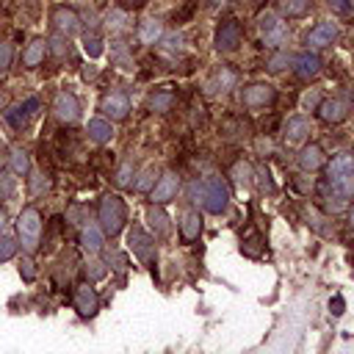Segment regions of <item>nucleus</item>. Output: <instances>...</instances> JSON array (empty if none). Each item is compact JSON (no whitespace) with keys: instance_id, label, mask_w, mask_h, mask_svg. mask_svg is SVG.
<instances>
[{"instance_id":"f257e3e1","label":"nucleus","mask_w":354,"mask_h":354,"mask_svg":"<svg viewBox=\"0 0 354 354\" xmlns=\"http://www.w3.org/2000/svg\"><path fill=\"white\" fill-rule=\"evenodd\" d=\"M326 183L337 196H354V155L332 158V163L326 166Z\"/></svg>"},{"instance_id":"f03ea898","label":"nucleus","mask_w":354,"mask_h":354,"mask_svg":"<svg viewBox=\"0 0 354 354\" xmlns=\"http://www.w3.org/2000/svg\"><path fill=\"white\" fill-rule=\"evenodd\" d=\"M97 216H100V227H102L105 235H119L124 221H127V207H124L119 194H105L100 199Z\"/></svg>"},{"instance_id":"7ed1b4c3","label":"nucleus","mask_w":354,"mask_h":354,"mask_svg":"<svg viewBox=\"0 0 354 354\" xmlns=\"http://www.w3.org/2000/svg\"><path fill=\"white\" fill-rule=\"evenodd\" d=\"M17 232H19V241H22V249L25 252H36L39 249V238H41V213L28 205L22 207L19 218H17Z\"/></svg>"},{"instance_id":"20e7f679","label":"nucleus","mask_w":354,"mask_h":354,"mask_svg":"<svg viewBox=\"0 0 354 354\" xmlns=\"http://www.w3.org/2000/svg\"><path fill=\"white\" fill-rule=\"evenodd\" d=\"M202 205L207 213H224L227 205H230V188L221 177H207L202 183Z\"/></svg>"},{"instance_id":"39448f33","label":"nucleus","mask_w":354,"mask_h":354,"mask_svg":"<svg viewBox=\"0 0 354 354\" xmlns=\"http://www.w3.org/2000/svg\"><path fill=\"white\" fill-rule=\"evenodd\" d=\"M127 246H130V252H133L144 266L155 268L158 246H155V238H152L147 230H141V227H130V232H127Z\"/></svg>"},{"instance_id":"423d86ee","label":"nucleus","mask_w":354,"mask_h":354,"mask_svg":"<svg viewBox=\"0 0 354 354\" xmlns=\"http://www.w3.org/2000/svg\"><path fill=\"white\" fill-rule=\"evenodd\" d=\"M257 28H260V36H263V41H266L268 47H279V44H285V39H288V25H285L277 14H263V17L257 19Z\"/></svg>"},{"instance_id":"0eeeda50","label":"nucleus","mask_w":354,"mask_h":354,"mask_svg":"<svg viewBox=\"0 0 354 354\" xmlns=\"http://www.w3.org/2000/svg\"><path fill=\"white\" fill-rule=\"evenodd\" d=\"M72 307H75V310H77V315H83V318L97 315V310H100V296H97V290H94L88 282L75 285V293H72Z\"/></svg>"},{"instance_id":"6e6552de","label":"nucleus","mask_w":354,"mask_h":354,"mask_svg":"<svg viewBox=\"0 0 354 354\" xmlns=\"http://www.w3.org/2000/svg\"><path fill=\"white\" fill-rule=\"evenodd\" d=\"M238 44H241V25H238V19H224V22L216 28L213 47H216L218 53H232Z\"/></svg>"},{"instance_id":"1a4fd4ad","label":"nucleus","mask_w":354,"mask_h":354,"mask_svg":"<svg viewBox=\"0 0 354 354\" xmlns=\"http://www.w3.org/2000/svg\"><path fill=\"white\" fill-rule=\"evenodd\" d=\"M39 108H41V100H39V97H28V100H22L19 105H14L11 111H6V119H8V124H11L14 130H22V127L30 124V119L39 113Z\"/></svg>"},{"instance_id":"9d476101","label":"nucleus","mask_w":354,"mask_h":354,"mask_svg":"<svg viewBox=\"0 0 354 354\" xmlns=\"http://www.w3.org/2000/svg\"><path fill=\"white\" fill-rule=\"evenodd\" d=\"M53 111H55V119L64 124H75L80 119V105L72 91H58L53 100Z\"/></svg>"},{"instance_id":"9b49d317","label":"nucleus","mask_w":354,"mask_h":354,"mask_svg":"<svg viewBox=\"0 0 354 354\" xmlns=\"http://www.w3.org/2000/svg\"><path fill=\"white\" fill-rule=\"evenodd\" d=\"M177 191H180V180H177V174H174V171H163V174L155 180L149 196H152L155 205H166V202H171V199L177 196Z\"/></svg>"},{"instance_id":"f8f14e48","label":"nucleus","mask_w":354,"mask_h":354,"mask_svg":"<svg viewBox=\"0 0 354 354\" xmlns=\"http://www.w3.org/2000/svg\"><path fill=\"white\" fill-rule=\"evenodd\" d=\"M277 100V91H274V86H268V83H249L246 88H243V105L246 108H266V105H271Z\"/></svg>"},{"instance_id":"ddd939ff","label":"nucleus","mask_w":354,"mask_h":354,"mask_svg":"<svg viewBox=\"0 0 354 354\" xmlns=\"http://www.w3.org/2000/svg\"><path fill=\"white\" fill-rule=\"evenodd\" d=\"M53 25L61 36H75L80 30V17L75 8H66V6H55L53 8Z\"/></svg>"},{"instance_id":"4468645a","label":"nucleus","mask_w":354,"mask_h":354,"mask_svg":"<svg viewBox=\"0 0 354 354\" xmlns=\"http://www.w3.org/2000/svg\"><path fill=\"white\" fill-rule=\"evenodd\" d=\"M102 113L111 119V122H122L124 116H127V111H130V100L122 94V91H111V94H105L102 97Z\"/></svg>"},{"instance_id":"2eb2a0df","label":"nucleus","mask_w":354,"mask_h":354,"mask_svg":"<svg viewBox=\"0 0 354 354\" xmlns=\"http://www.w3.org/2000/svg\"><path fill=\"white\" fill-rule=\"evenodd\" d=\"M293 72H296V77H301V80H310V77H315L318 72H321V58L315 55V53H310V50H304V53H299V55H293Z\"/></svg>"},{"instance_id":"dca6fc26","label":"nucleus","mask_w":354,"mask_h":354,"mask_svg":"<svg viewBox=\"0 0 354 354\" xmlns=\"http://www.w3.org/2000/svg\"><path fill=\"white\" fill-rule=\"evenodd\" d=\"M337 39V25L335 22H318L310 33H307V44L310 47H329Z\"/></svg>"},{"instance_id":"f3484780","label":"nucleus","mask_w":354,"mask_h":354,"mask_svg":"<svg viewBox=\"0 0 354 354\" xmlns=\"http://www.w3.org/2000/svg\"><path fill=\"white\" fill-rule=\"evenodd\" d=\"M318 116H321L324 122H329V124H340V122L348 116V108H346L343 100H324V102L318 105Z\"/></svg>"},{"instance_id":"a211bd4d","label":"nucleus","mask_w":354,"mask_h":354,"mask_svg":"<svg viewBox=\"0 0 354 354\" xmlns=\"http://www.w3.org/2000/svg\"><path fill=\"white\" fill-rule=\"evenodd\" d=\"M324 163H326V155H324L321 144H307V147L299 152V166H301L304 171H315V169H321Z\"/></svg>"},{"instance_id":"6ab92c4d","label":"nucleus","mask_w":354,"mask_h":354,"mask_svg":"<svg viewBox=\"0 0 354 354\" xmlns=\"http://www.w3.org/2000/svg\"><path fill=\"white\" fill-rule=\"evenodd\" d=\"M147 221H149V230H152L158 238H166L169 230H171V227H169V216H166V210H163L160 205H155V202L147 207Z\"/></svg>"},{"instance_id":"aec40b11","label":"nucleus","mask_w":354,"mask_h":354,"mask_svg":"<svg viewBox=\"0 0 354 354\" xmlns=\"http://www.w3.org/2000/svg\"><path fill=\"white\" fill-rule=\"evenodd\" d=\"M199 235H202V216H199L196 210H191V213H185L183 221H180V238H183L185 243H191V241H196Z\"/></svg>"},{"instance_id":"412c9836","label":"nucleus","mask_w":354,"mask_h":354,"mask_svg":"<svg viewBox=\"0 0 354 354\" xmlns=\"http://www.w3.org/2000/svg\"><path fill=\"white\" fill-rule=\"evenodd\" d=\"M102 238H105V232H102L100 224H86V227L80 230V243H83V249L91 252V254H97V252L102 249Z\"/></svg>"},{"instance_id":"4be33fe9","label":"nucleus","mask_w":354,"mask_h":354,"mask_svg":"<svg viewBox=\"0 0 354 354\" xmlns=\"http://www.w3.org/2000/svg\"><path fill=\"white\" fill-rule=\"evenodd\" d=\"M44 53H47V41L39 36V39H33V41L25 47V53H22V64H25L28 69H33V66H39V64L44 61Z\"/></svg>"},{"instance_id":"5701e85b","label":"nucleus","mask_w":354,"mask_h":354,"mask_svg":"<svg viewBox=\"0 0 354 354\" xmlns=\"http://www.w3.org/2000/svg\"><path fill=\"white\" fill-rule=\"evenodd\" d=\"M307 133H310V122H307L304 116H293V119H288V124H285V138H288L290 144L304 141Z\"/></svg>"},{"instance_id":"b1692460","label":"nucleus","mask_w":354,"mask_h":354,"mask_svg":"<svg viewBox=\"0 0 354 354\" xmlns=\"http://www.w3.org/2000/svg\"><path fill=\"white\" fill-rule=\"evenodd\" d=\"M277 8L282 17H304L313 8V0H277Z\"/></svg>"},{"instance_id":"393cba45","label":"nucleus","mask_w":354,"mask_h":354,"mask_svg":"<svg viewBox=\"0 0 354 354\" xmlns=\"http://www.w3.org/2000/svg\"><path fill=\"white\" fill-rule=\"evenodd\" d=\"M105 28L113 30V33H124L130 28V14L124 8H111L105 14Z\"/></svg>"},{"instance_id":"a878e982","label":"nucleus","mask_w":354,"mask_h":354,"mask_svg":"<svg viewBox=\"0 0 354 354\" xmlns=\"http://www.w3.org/2000/svg\"><path fill=\"white\" fill-rule=\"evenodd\" d=\"M160 36H163V25H160L158 19H144V22L138 25V39H141L144 44H158Z\"/></svg>"},{"instance_id":"bb28decb","label":"nucleus","mask_w":354,"mask_h":354,"mask_svg":"<svg viewBox=\"0 0 354 354\" xmlns=\"http://www.w3.org/2000/svg\"><path fill=\"white\" fill-rule=\"evenodd\" d=\"M86 133H88V138H91V141H97V144H105V141H111V136H113V127H111V122H108V119H91Z\"/></svg>"},{"instance_id":"cd10ccee","label":"nucleus","mask_w":354,"mask_h":354,"mask_svg":"<svg viewBox=\"0 0 354 354\" xmlns=\"http://www.w3.org/2000/svg\"><path fill=\"white\" fill-rule=\"evenodd\" d=\"M235 80H238V75H235L230 66H221V69H216V75H213V80H210V88H213V91H230V88L235 86Z\"/></svg>"},{"instance_id":"c85d7f7f","label":"nucleus","mask_w":354,"mask_h":354,"mask_svg":"<svg viewBox=\"0 0 354 354\" xmlns=\"http://www.w3.org/2000/svg\"><path fill=\"white\" fill-rule=\"evenodd\" d=\"M8 166H11V171H14L17 177H25V174L30 171V158H28V152L19 149V147H14V149H11V158H8Z\"/></svg>"},{"instance_id":"c756f323","label":"nucleus","mask_w":354,"mask_h":354,"mask_svg":"<svg viewBox=\"0 0 354 354\" xmlns=\"http://www.w3.org/2000/svg\"><path fill=\"white\" fill-rule=\"evenodd\" d=\"M111 61L119 66V69H133V55L127 50L124 41H113L111 44Z\"/></svg>"},{"instance_id":"7c9ffc66","label":"nucleus","mask_w":354,"mask_h":354,"mask_svg":"<svg viewBox=\"0 0 354 354\" xmlns=\"http://www.w3.org/2000/svg\"><path fill=\"white\" fill-rule=\"evenodd\" d=\"M147 105H149V111H155V113H166V111H171V105H174V94H171V91H155V94L147 100Z\"/></svg>"},{"instance_id":"2f4dec72","label":"nucleus","mask_w":354,"mask_h":354,"mask_svg":"<svg viewBox=\"0 0 354 354\" xmlns=\"http://www.w3.org/2000/svg\"><path fill=\"white\" fill-rule=\"evenodd\" d=\"M83 47H86L88 58H100V55H102V39L97 36L94 25H91V28L86 30V36H83Z\"/></svg>"},{"instance_id":"473e14b6","label":"nucleus","mask_w":354,"mask_h":354,"mask_svg":"<svg viewBox=\"0 0 354 354\" xmlns=\"http://www.w3.org/2000/svg\"><path fill=\"white\" fill-rule=\"evenodd\" d=\"M158 44H160V50H163V53L174 55V53H180V50H183V36H180V33H163Z\"/></svg>"},{"instance_id":"72a5a7b5","label":"nucleus","mask_w":354,"mask_h":354,"mask_svg":"<svg viewBox=\"0 0 354 354\" xmlns=\"http://www.w3.org/2000/svg\"><path fill=\"white\" fill-rule=\"evenodd\" d=\"M260 243H263V238H260L257 232H252L249 238L241 241V252L249 254V257H260V254H263V246H260Z\"/></svg>"},{"instance_id":"f704fd0d","label":"nucleus","mask_w":354,"mask_h":354,"mask_svg":"<svg viewBox=\"0 0 354 354\" xmlns=\"http://www.w3.org/2000/svg\"><path fill=\"white\" fill-rule=\"evenodd\" d=\"M232 174H235V183H238L241 188H249V185H252V177H254V171H252V166H249V163H235Z\"/></svg>"},{"instance_id":"c9c22d12","label":"nucleus","mask_w":354,"mask_h":354,"mask_svg":"<svg viewBox=\"0 0 354 354\" xmlns=\"http://www.w3.org/2000/svg\"><path fill=\"white\" fill-rule=\"evenodd\" d=\"M47 50H53L55 58L69 55V36H53V39L47 41Z\"/></svg>"},{"instance_id":"e433bc0d","label":"nucleus","mask_w":354,"mask_h":354,"mask_svg":"<svg viewBox=\"0 0 354 354\" xmlns=\"http://www.w3.org/2000/svg\"><path fill=\"white\" fill-rule=\"evenodd\" d=\"M105 263H100V260H88L86 266H83V274H86V279L88 282H97V279H102L105 277Z\"/></svg>"},{"instance_id":"4c0bfd02","label":"nucleus","mask_w":354,"mask_h":354,"mask_svg":"<svg viewBox=\"0 0 354 354\" xmlns=\"http://www.w3.org/2000/svg\"><path fill=\"white\" fill-rule=\"evenodd\" d=\"M14 171H0V199H11L17 191V183L11 177Z\"/></svg>"},{"instance_id":"58836bf2","label":"nucleus","mask_w":354,"mask_h":354,"mask_svg":"<svg viewBox=\"0 0 354 354\" xmlns=\"http://www.w3.org/2000/svg\"><path fill=\"white\" fill-rule=\"evenodd\" d=\"M155 169L152 166H147L141 174H138V180H136V191H152V185H155Z\"/></svg>"},{"instance_id":"ea45409f","label":"nucleus","mask_w":354,"mask_h":354,"mask_svg":"<svg viewBox=\"0 0 354 354\" xmlns=\"http://www.w3.org/2000/svg\"><path fill=\"white\" fill-rule=\"evenodd\" d=\"M17 254V241L11 235H0V263L11 260Z\"/></svg>"},{"instance_id":"a19ab883","label":"nucleus","mask_w":354,"mask_h":354,"mask_svg":"<svg viewBox=\"0 0 354 354\" xmlns=\"http://www.w3.org/2000/svg\"><path fill=\"white\" fill-rule=\"evenodd\" d=\"M293 64V55H288V53H277L271 61H268V69L271 72H282L285 66H290Z\"/></svg>"},{"instance_id":"79ce46f5","label":"nucleus","mask_w":354,"mask_h":354,"mask_svg":"<svg viewBox=\"0 0 354 354\" xmlns=\"http://www.w3.org/2000/svg\"><path fill=\"white\" fill-rule=\"evenodd\" d=\"M130 177H133V163H122L116 171V185H130L133 183Z\"/></svg>"},{"instance_id":"37998d69","label":"nucleus","mask_w":354,"mask_h":354,"mask_svg":"<svg viewBox=\"0 0 354 354\" xmlns=\"http://www.w3.org/2000/svg\"><path fill=\"white\" fill-rule=\"evenodd\" d=\"M11 58H14V47L8 41H0V69H8Z\"/></svg>"},{"instance_id":"c03bdc74","label":"nucleus","mask_w":354,"mask_h":354,"mask_svg":"<svg viewBox=\"0 0 354 354\" xmlns=\"http://www.w3.org/2000/svg\"><path fill=\"white\" fill-rule=\"evenodd\" d=\"M329 8L337 11V14H351L354 11V3L351 0H329Z\"/></svg>"},{"instance_id":"a18cd8bd","label":"nucleus","mask_w":354,"mask_h":354,"mask_svg":"<svg viewBox=\"0 0 354 354\" xmlns=\"http://www.w3.org/2000/svg\"><path fill=\"white\" fill-rule=\"evenodd\" d=\"M47 188H50L47 174H36V180L30 183V191H33V194H39V191H47Z\"/></svg>"},{"instance_id":"49530a36","label":"nucleus","mask_w":354,"mask_h":354,"mask_svg":"<svg viewBox=\"0 0 354 354\" xmlns=\"http://www.w3.org/2000/svg\"><path fill=\"white\" fill-rule=\"evenodd\" d=\"M108 263H113L116 271H124V268H127V257H124L122 252H113V254L108 257Z\"/></svg>"},{"instance_id":"de8ad7c7","label":"nucleus","mask_w":354,"mask_h":354,"mask_svg":"<svg viewBox=\"0 0 354 354\" xmlns=\"http://www.w3.org/2000/svg\"><path fill=\"white\" fill-rule=\"evenodd\" d=\"M19 274H22V277L30 282V279L36 277V271H33V263H30V260H22V266H19Z\"/></svg>"},{"instance_id":"09e8293b","label":"nucleus","mask_w":354,"mask_h":354,"mask_svg":"<svg viewBox=\"0 0 354 354\" xmlns=\"http://www.w3.org/2000/svg\"><path fill=\"white\" fill-rule=\"evenodd\" d=\"M329 307H332V313H335V315H340V313H343V299H340V296H335V301H332Z\"/></svg>"},{"instance_id":"8fccbe9b","label":"nucleus","mask_w":354,"mask_h":354,"mask_svg":"<svg viewBox=\"0 0 354 354\" xmlns=\"http://www.w3.org/2000/svg\"><path fill=\"white\" fill-rule=\"evenodd\" d=\"M3 224H6V218H3V213H0V235H3Z\"/></svg>"},{"instance_id":"3c124183","label":"nucleus","mask_w":354,"mask_h":354,"mask_svg":"<svg viewBox=\"0 0 354 354\" xmlns=\"http://www.w3.org/2000/svg\"><path fill=\"white\" fill-rule=\"evenodd\" d=\"M348 221H351V227H354V207H351V213H348Z\"/></svg>"},{"instance_id":"603ef678","label":"nucleus","mask_w":354,"mask_h":354,"mask_svg":"<svg viewBox=\"0 0 354 354\" xmlns=\"http://www.w3.org/2000/svg\"><path fill=\"white\" fill-rule=\"evenodd\" d=\"M124 3H133V6H136V3H141V0H124Z\"/></svg>"},{"instance_id":"864d4df0","label":"nucleus","mask_w":354,"mask_h":354,"mask_svg":"<svg viewBox=\"0 0 354 354\" xmlns=\"http://www.w3.org/2000/svg\"><path fill=\"white\" fill-rule=\"evenodd\" d=\"M3 100H6V97H3V91H0V105H3Z\"/></svg>"},{"instance_id":"5fc2aeb1","label":"nucleus","mask_w":354,"mask_h":354,"mask_svg":"<svg viewBox=\"0 0 354 354\" xmlns=\"http://www.w3.org/2000/svg\"><path fill=\"white\" fill-rule=\"evenodd\" d=\"M0 144H3V138H0Z\"/></svg>"},{"instance_id":"6e6d98bb","label":"nucleus","mask_w":354,"mask_h":354,"mask_svg":"<svg viewBox=\"0 0 354 354\" xmlns=\"http://www.w3.org/2000/svg\"><path fill=\"white\" fill-rule=\"evenodd\" d=\"M0 6H3V3H0Z\"/></svg>"}]
</instances>
